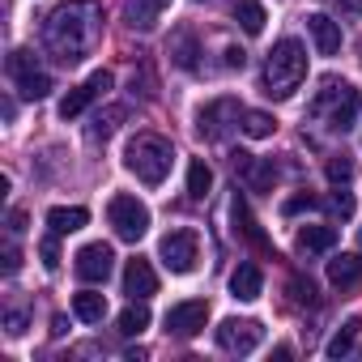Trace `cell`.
<instances>
[{
	"instance_id": "cell-24",
	"label": "cell",
	"mask_w": 362,
	"mask_h": 362,
	"mask_svg": "<svg viewBox=\"0 0 362 362\" xmlns=\"http://www.w3.org/2000/svg\"><path fill=\"white\" fill-rule=\"evenodd\" d=\"M119 124H124V107H107V111H98V115H94V124H90V136H94V141H107V136H111Z\"/></svg>"
},
{
	"instance_id": "cell-39",
	"label": "cell",
	"mask_w": 362,
	"mask_h": 362,
	"mask_svg": "<svg viewBox=\"0 0 362 362\" xmlns=\"http://www.w3.org/2000/svg\"><path fill=\"white\" fill-rule=\"evenodd\" d=\"M9 230H13V235L26 230V209H9Z\"/></svg>"
},
{
	"instance_id": "cell-2",
	"label": "cell",
	"mask_w": 362,
	"mask_h": 362,
	"mask_svg": "<svg viewBox=\"0 0 362 362\" xmlns=\"http://www.w3.org/2000/svg\"><path fill=\"white\" fill-rule=\"evenodd\" d=\"M307 77V47L298 39H277L269 60H264V94L269 98H290Z\"/></svg>"
},
{
	"instance_id": "cell-27",
	"label": "cell",
	"mask_w": 362,
	"mask_h": 362,
	"mask_svg": "<svg viewBox=\"0 0 362 362\" xmlns=\"http://www.w3.org/2000/svg\"><path fill=\"white\" fill-rule=\"evenodd\" d=\"M5 69H9V77H13V81H22V77H30V73H39V69H35V52H26V47H18V52H9V60H5Z\"/></svg>"
},
{
	"instance_id": "cell-42",
	"label": "cell",
	"mask_w": 362,
	"mask_h": 362,
	"mask_svg": "<svg viewBox=\"0 0 362 362\" xmlns=\"http://www.w3.org/2000/svg\"><path fill=\"white\" fill-rule=\"evenodd\" d=\"M358 247H362V226H358Z\"/></svg>"
},
{
	"instance_id": "cell-18",
	"label": "cell",
	"mask_w": 362,
	"mask_h": 362,
	"mask_svg": "<svg viewBox=\"0 0 362 362\" xmlns=\"http://www.w3.org/2000/svg\"><path fill=\"white\" fill-rule=\"evenodd\" d=\"M73 315H77L81 324H103V315H107V298L94 294V290H81V294H73Z\"/></svg>"
},
{
	"instance_id": "cell-6",
	"label": "cell",
	"mask_w": 362,
	"mask_h": 362,
	"mask_svg": "<svg viewBox=\"0 0 362 362\" xmlns=\"http://www.w3.org/2000/svg\"><path fill=\"white\" fill-rule=\"evenodd\" d=\"M158 260H162L170 273H192L197 260H201V239H197V230H170V235H162Z\"/></svg>"
},
{
	"instance_id": "cell-21",
	"label": "cell",
	"mask_w": 362,
	"mask_h": 362,
	"mask_svg": "<svg viewBox=\"0 0 362 362\" xmlns=\"http://www.w3.org/2000/svg\"><path fill=\"white\" fill-rule=\"evenodd\" d=\"M115 324H119V332H124V337H141V332L149 328V307H145L141 298H132V307H124Z\"/></svg>"
},
{
	"instance_id": "cell-7",
	"label": "cell",
	"mask_w": 362,
	"mask_h": 362,
	"mask_svg": "<svg viewBox=\"0 0 362 362\" xmlns=\"http://www.w3.org/2000/svg\"><path fill=\"white\" fill-rule=\"evenodd\" d=\"M239 119H243V107H239L235 98H218V103L201 107V115H197V132L209 136V141H222Z\"/></svg>"
},
{
	"instance_id": "cell-40",
	"label": "cell",
	"mask_w": 362,
	"mask_h": 362,
	"mask_svg": "<svg viewBox=\"0 0 362 362\" xmlns=\"http://www.w3.org/2000/svg\"><path fill=\"white\" fill-rule=\"evenodd\" d=\"M64 332H69V320H64V315H56V320H52V337H64Z\"/></svg>"
},
{
	"instance_id": "cell-37",
	"label": "cell",
	"mask_w": 362,
	"mask_h": 362,
	"mask_svg": "<svg viewBox=\"0 0 362 362\" xmlns=\"http://www.w3.org/2000/svg\"><path fill=\"white\" fill-rule=\"evenodd\" d=\"M5 328H9V337H22L26 332V311H9L5 315Z\"/></svg>"
},
{
	"instance_id": "cell-31",
	"label": "cell",
	"mask_w": 362,
	"mask_h": 362,
	"mask_svg": "<svg viewBox=\"0 0 362 362\" xmlns=\"http://www.w3.org/2000/svg\"><path fill=\"white\" fill-rule=\"evenodd\" d=\"M328 209H332L337 218H354V197H349V192H345V188L337 184V192L328 197Z\"/></svg>"
},
{
	"instance_id": "cell-32",
	"label": "cell",
	"mask_w": 362,
	"mask_h": 362,
	"mask_svg": "<svg viewBox=\"0 0 362 362\" xmlns=\"http://www.w3.org/2000/svg\"><path fill=\"white\" fill-rule=\"evenodd\" d=\"M39 256H43V264H47V269H60V235H56V230L39 243Z\"/></svg>"
},
{
	"instance_id": "cell-38",
	"label": "cell",
	"mask_w": 362,
	"mask_h": 362,
	"mask_svg": "<svg viewBox=\"0 0 362 362\" xmlns=\"http://www.w3.org/2000/svg\"><path fill=\"white\" fill-rule=\"evenodd\" d=\"M18 269H22V252L9 243V247H5V273H18Z\"/></svg>"
},
{
	"instance_id": "cell-41",
	"label": "cell",
	"mask_w": 362,
	"mask_h": 362,
	"mask_svg": "<svg viewBox=\"0 0 362 362\" xmlns=\"http://www.w3.org/2000/svg\"><path fill=\"white\" fill-rule=\"evenodd\" d=\"M153 5H158V9H166V5H170V0H153Z\"/></svg>"
},
{
	"instance_id": "cell-34",
	"label": "cell",
	"mask_w": 362,
	"mask_h": 362,
	"mask_svg": "<svg viewBox=\"0 0 362 362\" xmlns=\"http://www.w3.org/2000/svg\"><path fill=\"white\" fill-rule=\"evenodd\" d=\"M307 209H315V197H307V192H303V197H290V201L281 205L286 218H298V214H307Z\"/></svg>"
},
{
	"instance_id": "cell-8",
	"label": "cell",
	"mask_w": 362,
	"mask_h": 362,
	"mask_svg": "<svg viewBox=\"0 0 362 362\" xmlns=\"http://www.w3.org/2000/svg\"><path fill=\"white\" fill-rule=\"evenodd\" d=\"M264 341V328H260V320H222L218 324V345L226 349V354H252L256 345Z\"/></svg>"
},
{
	"instance_id": "cell-10",
	"label": "cell",
	"mask_w": 362,
	"mask_h": 362,
	"mask_svg": "<svg viewBox=\"0 0 362 362\" xmlns=\"http://www.w3.org/2000/svg\"><path fill=\"white\" fill-rule=\"evenodd\" d=\"M205 320H209V303H205V298L175 303V307L166 311V332H175V337H197V332L205 328Z\"/></svg>"
},
{
	"instance_id": "cell-35",
	"label": "cell",
	"mask_w": 362,
	"mask_h": 362,
	"mask_svg": "<svg viewBox=\"0 0 362 362\" xmlns=\"http://www.w3.org/2000/svg\"><path fill=\"white\" fill-rule=\"evenodd\" d=\"M328 9L341 18H362V0H328Z\"/></svg>"
},
{
	"instance_id": "cell-11",
	"label": "cell",
	"mask_w": 362,
	"mask_h": 362,
	"mask_svg": "<svg viewBox=\"0 0 362 362\" xmlns=\"http://www.w3.org/2000/svg\"><path fill=\"white\" fill-rule=\"evenodd\" d=\"M124 294H128V298H141V303H145L149 294H158V273L149 269V260L136 256V260L124 264Z\"/></svg>"
},
{
	"instance_id": "cell-5",
	"label": "cell",
	"mask_w": 362,
	"mask_h": 362,
	"mask_svg": "<svg viewBox=\"0 0 362 362\" xmlns=\"http://www.w3.org/2000/svg\"><path fill=\"white\" fill-rule=\"evenodd\" d=\"M107 222H111V230H115L124 243H136V239H145V230H149V209H145V201L119 192V197H111V205H107Z\"/></svg>"
},
{
	"instance_id": "cell-29",
	"label": "cell",
	"mask_w": 362,
	"mask_h": 362,
	"mask_svg": "<svg viewBox=\"0 0 362 362\" xmlns=\"http://www.w3.org/2000/svg\"><path fill=\"white\" fill-rule=\"evenodd\" d=\"M18 90H22V98H30V103H35V98H47V94H52V77H47V73H30V77L18 81Z\"/></svg>"
},
{
	"instance_id": "cell-1",
	"label": "cell",
	"mask_w": 362,
	"mask_h": 362,
	"mask_svg": "<svg viewBox=\"0 0 362 362\" xmlns=\"http://www.w3.org/2000/svg\"><path fill=\"white\" fill-rule=\"evenodd\" d=\"M98 39H103V5H94V0H69L43 26V43L60 64H81L98 47Z\"/></svg>"
},
{
	"instance_id": "cell-12",
	"label": "cell",
	"mask_w": 362,
	"mask_h": 362,
	"mask_svg": "<svg viewBox=\"0 0 362 362\" xmlns=\"http://www.w3.org/2000/svg\"><path fill=\"white\" fill-rule=\"evenodd\" d=\"M307 35H311L320 56H337L341 52V26L328 13H307Z\"/></svg>"
},
{
	"instance_id": "cell-28",
	"label": "cell",
	"mask_w": 362,
	"mask_h": 362,
	"mask_svg": "<svg viewBox=\"0 0 362 362\" xmlns=\"http://www.w3.org/2000/svg\"><path fill=\"white\" fill-rule=\"evenodd\" d=\"M153 18H158V5H153V0H128V22H132V26L153 30Z\"/></svg>"
},
{
	"instance_id": "cell-22",
	"label": "cell",
	"mask_w": 362,
	"mask_h": 362,
	"mask_svg": "<svg viewBox=\"0 0 362 362\" xmlns=\"http://www.w3.org/2000/svg\"><path fill=\"white\" fill-rule=\"evenodd\" d=\"M94 98H98V90H94L90 81H86V86H73V90L60 98V115H64V119H73V115H81Z\"/></svg>"
},
{
	"instance_id": "cell-26",
	"label": "cell",
	"mask_w": 362,
	"mask_h": 362,
	"mask_svg": "<svg viewBox=\"0 0 362 362\" xmlns=\"http://www.w3.org/2000/svg\"><path fill=\"white\" fill-rule=\"evenodd\" d=\"M170 56H175V64L179 69H197V39L192 35H175V43H170Z\"/></svg>"
},
{
	"instance_id": "cell-36",
	"label": "cell",
	"mask_w": 362,
	"mask_h": 362,
	"mask_svg": "<svg viewBox=\"0 0 362 362\" xmlns=\"http://www.w3.org/2000/svg\"><path fill=\"white\" fill-rule=\"evenodd\" d=\"M222 64H226V69H243V64H247V52H243V47H226V52H222Z\"/></svg>"
},
{
	"instance_id": "cell-4",
	"label": "cell",
	"mask_w": 362,
	"mask_h": 362,
	"mask_svg": "<svg viewBox=\"0 0 362 362\" xmlns=\"http://www.w3.org/2000/svg\"><path fill=\"white\" fill-rule=\"evenodd\" d=\"M358 107H362V98H358V90L345 86V81H341V86H337V81H324V90H320V98H315V115H324V124H328L332 132H349Z\"/></svg>"
},
{
	"instance_id": "cell-15",
	"label": "cell",
	"mask_w": 362,
	"mask_h": 362,
	"mask_svg": "<svg viewBox=\"0 0 362 362\" xmlns=\"http://www.w3.org/2000/svg\"><path fill=\"white\" fill-rule=\"evenodd\" d=\"M230 214H235V230L252 243V247H260V252H269V239H264V230L256 226V218H252V209H247V201L243 197H235V205H230Z\"/></svg>"
},
{
	"instance_id": "cell-23",
	"label": "cell",
	"mask_w": 362,
	"mask_h": 362,
	"mask_svg": "<svg viewBox=\"0 0 362 362\" xmlns=\"http://www.w3.org/2000/svg\"><path fill=\"white\" fill-rule=\"evenodd\" d=\"M358 332H362V320H345V328L328 341V349H324V354H328V358H349V354H354V345H358Z\"/></svg>"
},
{
	"instance_id": "cell-13",
	"label": "cell",
	"mask_w": 362,
	"mask_h": 362,
	"mask_svg": "<svg viewBox=\"0 0 362 362\" xmlns=\"http://www.w3.org/2000/svg\"><path fill=\"white\" fill-rule=\"evenodd\" d=\"M328 281H332L337 290H354V286H362V256H358V252H341V256H332V260H328Z\"/></svg>"
},
{
	"instance_id": "cell-25",
	"label": "cell",
	"mask_w": 362,
	"mask_h": 362,
	"mask_svg": "<svg viewBox=\"0 0 362 362\" xmlns=\"http://www.w3.org/2000/svg\"><path fill=\"white\" fill-rule=\"evenodd\" d=\"M239 128H243L247 136H256V141H260V136H273L277 119H273L269 111H243V124H239Z\"/></svg>"
},
{
	"instance_id": "cell-20",
	"label": "cell",
	"mask_w": 362,
	"mask_h": 362,
	"mask_svg": "<svg viewBox=\"0 0 362 362\" xmlns=\"http://www.w3.org/2000/svg\"><path fill=\"white\" fill-rule=\"evenodd\" d=\"M209 188H214V170H209V162H205V158H192V162H188V197H192V201H205Z\"/></svg>"
},
{
	"instance_id": "cell-30",
	"label": "cell",
	"mask_w": 362,
	"mask_h": 362,
	"mask_svg": "<svg viewBox=\"0 0 362 362\" xmlns=\"http://www.w3.org/2000/svg\"><path fill=\"white\" fill-rule=\"evenodd\" d=\"M324 175H328V184H349V179H354V162L349 158H332L324 166Z\"/></svg>"
},
{
	"instance_id": "cell-16",
	"label": "cell",
	"mask_w": 362,
	"mask_h": 362,
	"mask_svg": "<svg viewBox=\"0 0 362 362\" xmlns=\"http://www.w3.org/2000/svg\"><path fill=\"white\" fill-rule=\"evenodd\" d=\"M90 222V214L81 209V205H56V209H47V226L56 230V235H73V230H81Z\"/></svg>"
},
{
	"instance_id": "cell-14",
	"label": "cell",
	"mask_w": 362,
	"mask_h": 362,
	"mask_svg": "<svg viewBox=\"0 0 362 362\" xmlns=\"http://www.w3.org/2000/svg\"><path fill=\"white\" fill-rule=\"evenodd\" d=\"M260 290H264V273H260L256 264L243 260V264L230 273V298H239V303H256Z\"/></svg>"
},
{
	"instance_id": "cell-9",
	"label": "cell",
	"mask_w": 362,
	"mask_h": 362,
	"mask_svg": "<svg viewBox=\"0 0 362 362\" xmlns=\"http://www.w3.org/2000/svg\"><path fill=\"white\" fill-rule=\"evenodd\" d=\"M73 269H77V277L81 281H107L111 277V269H115V252L107 247V243H86L77 256H73Z\"/></svg>"
},
{
	"instance_id": "cell-19",
	"label": "cell",
	"mask_w": 362,
	"mask_h": 362,
	"mask_svg": "<svg viewBox=\"0 0 362 362\" xmlns=\"http://www.w3.org/2000/svg\"><path fill=\"white\" fill-rule=\"evenodd\" d=\"M235 22L243 26V35H260L264 22H269V13H264L260 0H235Z\"/></svg>"
},
{
	"instance_id": "cell-3",
	"label": "cell",
	"mask_w": 362,
	"mask_h": 362,
	"mask_svg": "<svg viewBox=\"0 0 362 362\" xmlns=\"http://www.w3.org/2000/svg\"><path fill=\"white\" fill-rule=\"evenodd\" d=\"M170 162H175V149H170V141L158 136V132H141V136L128 141V149H124V166L141 179V184H149V188H158L162 179L170 175Z\"/></svg>"
},
{
	"instance_id": "cell-17",
	"label": "cell",
	"mask_w": 362,
	"mask_h": 362,
	"mask_svg": "<svg viewBox=\"0 0 362 362\" xmlns=\"http://www.w3.org/2000/svg\"><path fill=\"white\" fill-rule=\"evenodd\" d=\"M332 247H337V226H303L298 230V252L320 256V252H332Z\"/></svg>"
},
{
	"instance_id": "cell-33",
	"label": "cell",
	"mask_w": 362,
	"mask_h": 362,
	"mask_svg": "<svg viewBox=\"0 0 362 362\" xmlns=\"http://www.w3.org/2000/svg\"><path fill=\"white\" fill-rule=\"evenodd\" d=\"M290 298H294V303H315L311 277H290Z\"/></svg>"
}]
</instances>
